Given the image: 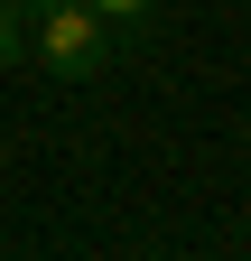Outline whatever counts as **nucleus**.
Masks as SVG:
<instances>
[{"label":"nucleus","mask_w":251,"mask_h":261,"mask_svg":"<svg viewBox=\"0 0 251 261\" xmlns=\"http://www.w3.org/2000/svg\"><path fill=\"white\" fill-rule=\"evenodd\" d=\"M38 56H47V75H93V65H103V10H93V0L38 10Z\"/></svg>","instance_id":"obj_1"},{"label":"nucleus","mask_w":251,"mask_h":261,"mask_svg":"<svg viewBox=\"0 0 251 261\" xmlns=\"http://www.w3.org/2000/svg\"><path fill=\"white\" fill-rule=\"evenodd\" d=\"M19 47H28V10L0 0V65H19Z\"/></svg>","instance_id":"obj_2"},{"label":"nucleus","mask_w":251,"mask_h":261,"mask_svg":"<svg viewBox=\"0 0 251 261\" xmlns=\"http://www.w3.org/2000/svg\"><path fill=\"white\" fill-rule=\"evenodd\" d=\"M93 10H103V19H121V10H149V0H93Z\"/></svg>","instance_id":"obj_3"},{"label":"nucleus","mask_w":251,"mask_h":261,"mask_svg":"<svg viewBox=\"0 0 251 261\" xmlns=\"http://www.w3.org/2000/svg\"><path fill=\"white\" fill-rule=\"evenodd\" d=\"M19 10H66V0H19Z\"/></svg>","instance_id":"obj_4"}]
</instances>
